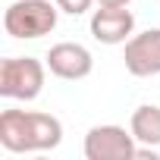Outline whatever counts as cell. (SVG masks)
<instances>
[{"label":"cell","mask_w":160,"mask_h":160,"mask_svg":"<svg viewBox=\"0 0 160 160\" xmlns=\"http://www.w3.org/2000/svg\"><path fill=\"white\" fill-rule=\"evenodd\" d=\"M63 141V122L53 113L38 110H3L0 113V144L10 154H44Z\"/></svg>","instance_id":"cell-1"},{"label":"cell","mask_w":160,"mask_h":160,"mask_svg":"<svg viewBox=\"0 0 160 160\" xmlns=\"http://www.w3.org/2000/svg\"><path fill=\"white\" fill-rule=\"evenodd\" d=\"M60 7L50 0H16L3 13V28L16 41H35L57 28Z\"/></svg>","instance_id":"cell-2"},{"label":"cell","mask_w":160,"mask_h":160,"mask_svg":"<svg viewBox=\"0 0 160 160\" xmlns=\"http://www.w3.org/2000/svg\"><path fill=\"white\" fill-rule=\"evenodd\" d=\"M47 63L35 57H7L0 63V94L10 101H35L44 91Z\"/></svg>","instance_id":"cell-3"},{"label":"cell","mask_w":160,"mask_h":160,"mask_svg":"<svg viewBox=\"0 0 160 160\" xmlns=\"http://www.w3.org/2000/svg\"><path fill=\"white\" fill-rule=\"evenodd\" d=\"M88 160H135L138 157V141L132 135V129L126 132L116 122H104V126H91L82 144Z\"/></svg>","instance_id":"cell-4"},{"label":"cell","mask_w":160,"mask_h":160,"mask_svg":"<svg viewBox=\"0 0 160 160\" xmlns=\"http://www.w3.org/2000/svg\"><path fill=\"white\" fill-rule=\"evenodd\" d=\"M47 69L57 75V78H66V82H78V78H88L91 69H94V57L85 44L78 41H60L47 50L44 57Z\"/></svg>","instance_id":"cell-5"},{"label":"cell","mask_w":160,"mask_h":160,"mask_svg":"<svg viewBox=\"0 0 160 160\" xmlns=\"http://www.w3.org/2000/svg\"><path fill=\"white\" fill-rule=\"evenodd\" d=\"M88 28L98 44H126L135 32V13L129 7H98L91 13Z\"/></svg>","instance_id":"cell-6"},{"label":"cell","mask_w":160,"mask_h":160,"mask_svg":"<svg viewBox=\"0 0 160 160\" xmlns=\"http://www.w3.org/2000/svg\"><path fill=\"white\" fill-rule=\"evenodd\" d=\"M126 69L135 78L160 75V28H148L141 35H132L126 41Z\"/></svg>","instance_id":"cell-7"},{"label":"cell","mask_w":160,"mask_h":160,"mask_svg":"<svg viewBox=\"0 0 160 160\" xmlns=\"http://www.w3.org/2000/svg\"><path fill=\"white\" fill-rule=\"evenodd\" d=\"M129 129H132V135H135L138 144L160 148V107H157V104H141V107L132 113Z\"/></svg>","instance_id":"cell-8"},{"label":"cell","mask_w":160,"mask_h":160,"mask_svg":"<svg viewBox=\"0 0 160 160\" xmlns=\"http://www.w3.org/2000/svg\"><path fill=\"white\" fill-rule=\"evenodd\" d=\"M53 3L60 7V13L66 16H82L91 10V3H98V0H53Z\"/></svg>","instance_id":"cell-9"},{"label":"cell","mask_w":160,"mask_h":160,"mask_svg":"<svg viewBox=\"0 0 160 160\" xmlns=\"http://www.w3.org/2000/svg\"><path fill=\"white\" fill-rule=\"evenodd\" d=\"M132 0H98V7H129Z\"/></svg>","instance_id":"cell-10"}]
</instances>
